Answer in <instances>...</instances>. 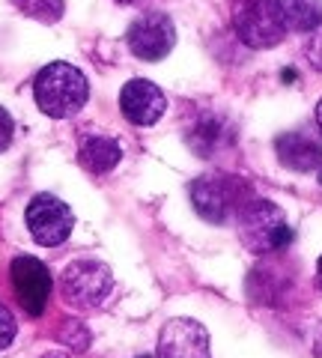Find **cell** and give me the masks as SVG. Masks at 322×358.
<instances>
[{
  "label": "cell",
  "instance_id": "7c38bea8",
  "mask_svg": "<svg viewBox=\"0 0 322 358\" xmlns=\"http://www.w3.org/2000/svg\"><path fill=\"white\" fill-rule=\"evenodd\" d=\"M119 159H123V147H119V141L110 138V134L93 131V134H84L81 143H78V162L93 176L110 173L119 164Z\"/></svg>",
  "mask_w": 322,
  "mask_h": 358
},
{
  "label": "cell",
  "instance_id": "d6986e66",
  "mask_svg": "<svg viewBox=\"0 0 322 358\" xmlns=\"http://www.w3.org/2000/svg\"><path fill=\"white\" fill-rule=\"evenodd\" d=\"M307 57H310V63H314L316 69L322 72V33L307 42Z\"/></svg>",
  "mask_w": 322,
  "mask_h": 358
},
{
  "label": "cell",
  "instance_id": "5b68a950",
  "mask_svg": "<svg viewBox=\"0 0 322 358\" xmlns=\"http://www.w3.org/2000/svg\"><path fill=\"white\" fill-rule=\"evenodd\" d=\"M60 293L78 310H96L114 293V275L102 260H75L63 268Z\"/></svg>",
  "mask_w": 322,
  "mask_h": 358
},
{
  "label": "cell",
  "instance_id": "6da1fadb",
  "mask_svg": "<svg viewBox=\"0 0 322 358\" xmlns=\"http://www.w3.org/2000/svg\"><path fill=\"white\" fill-rule=\"evenodd\" d=\"M188 197L191 206L206 224H230L254 200L251 185L236 173L209 171L188 182Z\"/></svg>",
  "mask_w": 322,
  "mask_h": 358
},
{
  "label": "cell",
  "instance_id": "3957f363",
  "mask_svg": "<svg viewBox=\"0 0 322 358\" xmlns=\"http://www.w3.org/2000/svg\"><path fill=\"white\" fill-rule=\"evenodd\" d=\"M236 230H239V242L257 257L286 251L293 242L290 218L272 200H257V197L248 200V206L236 215Z\"/></svg>",
  "mask_w": 322,
  "mask_h": 358
},
{
  "label": "cell",
  "instance_id": "4316f807",
  "mask_svg": "<svg viewBox=\"0 0 322 358\" xmlns=\"http://www.w3.org/2000/svg\"><path fill=\"white\" fill-rule=\"evenodd\" d=\"M319 182H322V179H319Z\"/></svg>",
  "mask_w": 322,
  "mask_h": 358
},
{
  "label": "cell",
  "instance_id": "7402d4cb",
  "mask_svg": "<svg viewBox=\"0 0 322 358\" xmlns=\"http://www.w3.org/2000/svg\"><path fill=\"white\" fill-rule=\"evenodd\" d=\"M281 78H284V81H295V72H293V69H284Z\"/></svg>",
  "mask_w": 322,
  "mask_h": 358
},
{
  "label": "cell",
  "instance_id": "277c9868",
  "mask_svg": "<svg viewBox=\"0 0 322 358\" xmlns=\"http://www.w3.org/2000/svg\"><path fill=\"white\" fill-rule=\"evenodd\" d=\"M230 18L239 42L254 51L275 48L286 36L281 0H230Z\"/></svg>",
  "mask_w": 322,
  "mask_h": 358
},
{
  "label": "cell",
  "instance_id": "ffe728a7",
  "mask_svg": "<svg viewBox=\"0 0 322 358\" xmlns=\"http://www.w3.org/2000/svg\"><path fill=\"white\" fill-rule=\"evenodd\" d=\"M310 350H314L316 358H322V322H319V329L314 331V343H310Z\"/></svg>",
  "mask_w": 322,
  "mask_h": 358
},
{
  "label": "cell",
  "instance_id": "5bb4252c",
  "mask_svg": "<svg viewBox=\"0 0 322 358\" xmlns=\"http://www.w3.org/2000/svg\"><path fill=\"white\" fill-rule=\"evenodd\" d=\"M286 27L298 33H310L322 27V0H281Z\"/></svg>",
  "mask_w": 322,
  "mask_h": 358
},
{
  "label": "cell",
  "instance_id": "ba28073f",
  "mask_svg": "<svg viewBox=\"0 0 322 358\" xmlns=\"http://www.w3.org/2000/svg\"><path fill=\"white\" fill-rule=\"evenodd\" d=\"M9 278H13V289L30 317H42L51 296V272L48 266L36 260V257H15L9 266Z\"/></svg>",
  "mask_w": 322,
  "mask_h": 358
},
{
  "label": "cell",
  "instance_id": "7a4b0ae2",
  "mask_svg": "<svg viewBox=\"0 0 322 358\" xmlns=\"http://www.w3.org/2000/svg\"><path fill=\"white\" fill-rule=\"evenodd\" d=\"M33 96L42 114L54 120H69L87 105L90 99V84L87 75L72 63H48L45 69H39L36 81H33Z\"/></svg>",
  "mask_w": 322,
  "mask_h": 358
},
{
  "label": "cell",
  "instance_id": "8fae6325",
  "mask_svg": "<svg viewBox=\"0 0 322 358\" xmlns=\"http://www.w3.org/2000/svg\"><path fill=\"white\" fill-rule=\"evenodd\" d=\"M277 162L295 173H310L322 167V143L307 131H286L275 138Z\"/></svg>",
  "mask_w": 322,
  "mask_h": 358
},
{
  "label": "cell",
  "instance_id": "8992f818",
  "mask_svg": "<svg viewBox=\"0 0 322 358\" xmlns=\"http://www.w3.org/2000/svg\"><path fill=\"white\" fill-rule=\"evenodd\" d=\"M27 230L30 236L36 239L39 245H45V248H54V245H63L66 239L72 236V227H75V215L69 203H63L60 197L54 194H36L27 203Z\"/></svg>",
  "mask_w": 322,
  "mask_h": 358
},
{
  "label": "cell",
  "instance_id": "30bf717a",
  "mask_svg": "<svg viewBox=\"0 0 322 358\" xmlns=\"http://www.w3.org/2000/svg\"><path fill=\"white\" fill-rule=\"evenodd\" d=\"M119 110L131 126H155L168 110V96L161 93L159 84L147 81V78H131L119 90Z\"/></svg>",
  "mask_w": 322,
  "mask_h": 358
},
{
  "label": "cell",
  "instance_id": "52a82bcc",
  "mask_svg": "<svg viewBox=\"0 0 322 358\" xmlns=\"http://www.w3.org/2000/svg\"><path fill=\"white\" fill-rule=\"evenodd\" d=\"M126 42H129V51L135 54L138 60L159 63V60L168 57L176 45L173 18L168 13H143L131 21Z\"/></svg>",
  "mask_w": 322,
  "mask_h": 358
},
{
  "label": "cell",
  "instance_id": "cb8c5ba5",
  "mask_svg": "<svg viewBox=\"0 0 322 358\" xmlns=\"http://www.w3.org/2000/svg\"><path fill=\"white\" fill-rule=\"evenodd\" d=\"M42 358H69V355H63V352H45Z\"/></svg>",
  "mask_w": 322,
  "mask_h": 358
},
{
  "label": "cell",
  "instance_id": "9a60e30c",
  "mask_svg": "<svg viewBox=\"0 0 322 358\" xmlns=\"http://www.w3.org/2000/svg\"><path fill=\"white\" fill-rule=\"evenodd\" d=\"M18 13H24L33 21L42 24H57L66 13V0H13Z\"/></svg>",
  "mask_w": 322,
  "mask_h": 358
},
{
  "label": "cell",
  "instance_id": "4fadbf2b",
  "mask_svg": "<svg viewBox=\"0 0 322 358\" xmlns=\"http://www.w3.org/2000/svg\"><path fill=\"white\" fill-rule=\"evenodd\" d=\"M188 143H191V147L197 150L200 159H209V155H215V150L233 143V131L224 129L221 117L209 114L206 120L194 122V129H188Z\"/></svg>",
  "mask_w": 322,
  "mask_h": 358
},
{
  "label": "cell",
  "instance_id": "484cf974",
  "mask_svg": "<svg viewBox=\"0 0 322 358\" xmlns=\"http://www.w3.org/2000/svg\"><path fill=\"white\" fill-rule=\"evenodd\" d=\"M140 358H159V355H140Z\"/></svg>",
  "mask_w": 322,
  "mask_h": 358
},
{
  "label": "cell",
  "instance_id": "9c48e42d",
  "mask_svg": "<svg viewBox=\"0 0 322 358\" xmlns=\"http://www.w3.org/2000/svg\"><path fill=\"white\" fill-rule=\"evenodd\" d=\"M159 358H209V331L203 329V322L176 317L170 322H164V329L159 334Z\"/></svg>",
  "mask_w": 322,
  "mask_h": 358
},
{
  "label": "cell",
  "instance_id": "603a6c76",
  "mask_svg": "<svg viewBox=\"0 0 322 358\" xmlns=\"http://www.w3.org/2000/svg\"><path fill=\"white\" fill-rule=\"evenodd\" d=\"M316 281H319V287H322V257H319V263H316Z\"/></svg>",
  "mask_w": 322,
  "mask_h": 358
},
{
  "label": "cell",
  "instance_id": "ac0fdd59",
  "mask_svg": "<svg viewBox=\"0 0 322 358\" xmlns=\"http://www.w3.org/2000/svg\"><path fill=\"white\" fill-rule=\"evenodd\" d=\"M13 134H15V122L9 117V110L0 105V152L9 150V143H13Z\"/></svg>",
  "mask_w": 322,
  "mask_h": 358
},
{
  "label": "cell",
  "instance_id": "e0dca14e",
  "mask_svg": "<svg viewBox=\"0 0 322 358\" xmlns=\"http://www.w3.org/2000/svg\"><path fill=\"white\" fill-rule=\"evenodd\" d=\"M15 334H18V322L13 317V310H9L6 305H0V352L15 341Z\"/></svg>",
  "mask_w": 322,
  "mask_h": 358
},
{
  "label": "cell",
  "instance_id": "2e32d148",
  "mask_svg": "<svg viewBox=\"0 0 322 358\" xmlns=\"http://www.w3.org/2000/svg\"><path fill=\"white\" fill-rule=\"evenodd\" d=\"M60 341L69 346V350L84 352L87 346H90V331H87L78 320H66V322H63V329H60Z\"/></svg>",
  "mask_w": 322,
  "mask_h": 358
},
{
  "label": "cell",
  "instance_id": "d4e9b609",
  "mask_svg": "<svg viewBox=\"0 0 322 358\" xmlns=\"http://www.w3.org/2000/svg\"><path fill=\"white\" fill-rule=\"evenodd\" d=\"M119 3H140V0H119Z\"/></svg>",
  "mask_w": 322,
  "mask_h": 358
},
{
  "label": "cell",
  "instance_id": "44dd1931",
  "mask_svg": "<svg viewBox=\"0 0 322 358\" xmlns=\"http://www.w3.org/2000/svg\"><path fill=\"white\" fill-rule=\"evenodd\" d=\"M316 126H319V131H322V99H319V105H316Z\"/></svg>",
  "mask_w": 322,
  "mask_h": 358
}]
</instances>
